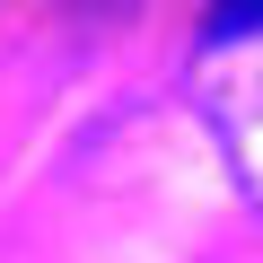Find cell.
Returning a JSON list of instances; mask_svg holds the SVG:
<instances>
[{"mask_svg": "<svg viewBox=\"0 0 263 263\" xmlns=\"http://www.w3.org/2000/svg\"><path fill=\"white\" fill-rule=\"evenodd\" d=\"M211 44H237V35H263V9H211V27H202Z\"/></svg>", "mask_w": 263, "mask_h": 263, "instance_id": "1", "label": "cell"}]
</instances>
